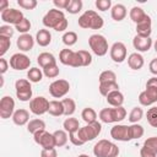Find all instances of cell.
Here are the masks:
<instances>
[{"label":"cell","mask_w":157,"mask_h":157,"mask_svg":"<svg viewBox=\"0 0 157 157\" xmlns=\"http://www.w3.org/2000/svg\"><path fill=\"white\" fill-rule=\"evenodd\" d=\"M119 147L105 139L99 140L93 146V155L96 157H118L119 156Z\"/></svg>","instance_id":"obj_1"},{"label":"cell","mask_w":157,"mask_h":157,"mask_svg":"<svg viewBox=\"0 0 157 157\" xmlns=\"http://www.w3.org/2000/svg\"><path fill=\"white\" fill-rule=\"evenodd\" d=\"M101 131H102V124L98 121H94V123L86 124L85 126L80 128L77 131V137L85 144V142L92 141L96 137H98Z\"/></svg>","instance_id":"obj_2"},{"label":"cell","mask_w":157,"mask_h":157,"mask_svg":"<svg viewBox=\"0 0 157 157\" xmlns=\"http://www.w3.org/2000/svg\"><path fill=\"white\" fill-rule=\"evenodd\" d=\"M88 45L97 56H104L108 53V49H109L108 48V40L105 39L104 36H102L99 33L90 36Z\"/></svg>","instance_id":"obj_3"},{"label":"cell","mask_w":157,"mask_h":157,"mask_svg":"<svg viewBox=\"0 0 157 157\" xmlns=\"http://www.w3.org/2000/svg\"><path fill=\"white\" fill-rule=\"evenodd\" d=\"M15 88H16V97L21 102H28L32 101V86L31 81L26 78H18L15 82Z\"/></svg>","instance_id":"obj_4"},{"label":"cell","mask_w":157,"mask_h":157,"mask_svg":"<svg viewBox=\"0 0 157 157\" xmlns=\"http://www.w3.org/2000/svg\"><path fill=\"white\" fill-rule=\"evenodd\" d=\"M65 15L61 10H58V9H50L44 16H43V25L47 27V28H53L55 29V27L63 21L65 20Z\"/></svg>","instance_id":"obj_5"},{"label":"cell","mask_w":157,"mask_h":157,"mask_svg":"<svg viewBox=\"0 0 157 157\" xmlns=\"http://www.w3.org/2000/svg\"><path fill=\"white\" fill-rule=\"evenodd\" d=\"M69 91H70V83H69V81H66L64 78L55 80L49 85V93L54 98H61V97L66 96L69 93Z\"/></svg>","instance_id":"obj_6"},{"label":"cell","mask_w":157,"mask_h":157,"mask_svg":"<svg viewBox=\"0 0 157 157\" xmlns=\"http://www.w3.org/2000/svg\"><path fill=\"white\" fill-rule=\"evenodd\" d=\"M33 139L34 142L37 145H39L42 148L49 150V148H55V140H54V135L45 131V130H40L37 131L36 134H33Z\"/></svg>","instance_id":"obj_7"},{"label":"cell","mask_w":157,"mask_h":157,"mask_svg":"<svg viewBox=\"0 0 157 157\" xmlns=\"http://www.w3.org/2000/svg\"><path fill=\"white\" fill-rule=\"evenodd\" d=\"M49 102L50 101H48L43 96L34 97V98H32V101H29V110L34 115H43V114L48 113Z\"/></svg>","instance_id":"obj_8"},{"label":"cell","mask_w":157,"mask_h":157,"mask_svg":"<svg viewBox=\"0 0 157 157\" xmlns=\"http://www.w3.org/2000/svg\"><path fill=\"white\" fill-rule=\"evenodd\" d=\"M0 16H1V20L4 22H6V25H10V26L11 25L16 26L25 18L23 12L21 10H17V9H13V7L6 9L5 11H2L0 13Z\"/></svg>","instance_id":"obj_9"},{"label":"cell","mask_w":157,"mask_h":157,"mask_svg":"<svg viewBox=\"0 0 157 157\" xmlns=\"http://www.w3.org/2000/svg\"><path fill=\"white\" fill-rule=\"evenodd\" d=\"M10 66L13 69V70H17V71H22V70H26L31 65V59L23 54V53H15L12 54V56L10 58V61H9Z\"/></svg>","instance_id":"obj_10"},{"label":"cell","mask_w":157,"mask_h":157,"mask_svg":"<svg viewBox=\"0 0 157 157\" xmlns=\"http://www.w3.org/2000/svg\"><path fill=\"white\" fill-rule=\"evenodd\" d=\"M139 102L144 107L152 105L157 102V87L156 86H146V90L139 94Z\"/></svg>","instance_id":"obj_11"},{"label":"cell","mask_w":157,"mask_h":157,"mask_svg":"<svg viewBox=\"0 0 157 157\" xmlns=\"http://www.w3.org/2000/svg\"><path fill=\"white\" fill-rule=\"evenodd\" d=\"M126 47L123 42H115L113 43V45L110 47L109 49V55H110V59L114 61V63H123L125 59H126Z\"/></svg>","instance_id":"obj_12"},{"label":"cell","mask_w":157,"mask_h":157,"mask_svg":"<svg viewBox=\"0 0 157 157\" xmlns=\"http://www.w3.org/2000/svg\"><path fill=\"white\" fill-rule=\"evenodd\" d=\"M15 113V101L10 96H4L0 101V118L9 119Z\"/></svg>","instance_id":"obj_13"},{"label":"cell","mask_w":157,"mask_h":157,"mask_svg":"<svg viewBox=\"0 0 157 157\" xmlns=\"http://www.w3.org/2000/svg\"><path fill=\"white\" fill-rule=\"evenodd\" d=\"M110 136L117 140V141H130V135H129V125L124 124H117L110 129Z\"/></svg>","instance_id":"obj_14"},{"label":"cell","mask_w":157,"mask_h":157,"mask_svg":"<svg viewBox=\"0 0 157 157\" xmlns=\"http://www.w3.org/2000/svg\"><path fill=\"white\" fill-rule=\"evenodd\" d=\"M151 33H152V20L147 15L142 21L136 23V34L140 37L148 38L151 37Z\"/></svg>","instance_id":"obj_15"},{"label":"cell","mask_w":157,"mask_h":157,"mask_svg":"<svg viewBox=\"0 0 157 157\" xmlns=\"http://www.w3.org/2000/svg\"><path fill=\"white\" fill-rule=\"evenodd\" d=\"M132 45L137 50V53L139 52L144 53V52H148L151 49V47L153 45V42H152L151 37L145 38V37H140V36L136 34L132 39Z\"/></svg>","instance_id":"obj_16"},{"label":"cell","mask_w":157,"mask_h":157,"mask_svg":"<svg viewBox=\"0 0 157 157\" xmlns=\"http://www.w3.org/2000/svg\"><path fill=\"white\" fill-rule=\"evenodd\" d=\"M16 45L21 52H29L34 45V38L29 33L20 34L16 40Z\"/></svg>","instance_id":"obj_17"},{"label":"cell","mask_w":157,"mask_h":157,"mask_svg":"<svg viewBox=\"0 0 157 157\" xmlns=\"http://www.w3.org/2000/svg\"><path fill=\"white\" fill-rule=\"evenodd\" d=\"M12 121H13V124H16L18 126L28 124V121H29V112L27 109H25V108H20V109L15 110V113L12 115Z\"/></svg>","instance_id":"obj_18"},{"label":"cell","mask_w":157,"mask_h":157,"mask_svg":"<svg viewBox=\"0 0 157 157\" xmlns=\"http://www.w3.org/2000/svg\"><path fill=\"white\" fill-rule=\"evenodd\" d=\"M144 64H145L144 56H142L140 53H137V52L131 53V54L128 56V65H129V67L132 69V70H140V69H142Z\"/></svg>","instance_id":"obj_19"},{"label":"cell","mask_w":157,"mask_h":157,"mask_svg":"<svg viewBox=\"0 0 157 157\" xmlns=\"http://www.w3.org/2000/svg\"><path fill=\"white\" fill-rule=\"evenodd\" d=\"M126 13H128L126 7H125L123 4H115V5H113L112 9H110V16H112V18H113L114 21H117V22L123 21V20L126 17Z\"/></svg>","instance_id":"obj_20"},{"label":"cell","mask_w":157,"mask_h":157,"mask_svg":"<svg viewBox=\"0 0 157 157\" xmlns=\"http://www.w3.org/2000/svg\"><path fill=\"white\" fill-rule=\"evenodd\" d=\"M86 12L88 13V17H90V29H101L104 25L102 16H99L93 10H86Z\"/></svg>","instance_id":"obj_21"},{"label":"cell","mask_w":157,"mask_h":157,"mask_svg":"<svg viewBox=\"0 0 157 157\" xmlns=\"http://www.w3.org/2000/svg\"><path fill=\"white\" fill-rule=\"evenodd\" d=\"M105 98H107L108 104L112 107H121L124 103V94L119 90L112 91L110 93H108V96Z\"/></svg>","instance_id":"obj_22"},{"label":"cell","mask_w":157,"mask_h":157,"mask_svg":"<svg viewBox=\"0 0 157 157\" xmlns=\"http://www.w3.org/2000/svg\"><path fill=\"white\" fill-rule=\"evenodd\" d=\"M36 42L39 47H48L52 42V33L45 28L39 29L36 34Z\"/></svg>","instance_id":"obj_23"},{"label":"cell","mask_w":157,"mask_h":157,"mask_svg":"<svg viewBox=\"0 0 157 157\" xmlns=\"http://www.w3.org/2000/svg\"><path fill=\"white\" fill-rule=\"evenodd\" d=\"M37 63H38V65H39L42 69H44V67H47V66H49V65L56 64V59H55V56H54L52 53L43 52V53H40V54L38 55Z\"/></svg>","instance_id":"obj_24"},{"label":"cell","mask_w":157,"mask_h":157,"mask_svg":"<svg viewBox=\"0 0 157 157\" xmlns=\"http://www.w3.org/2000/svg\"><path fill=\"white\" fill-rule=\"evenodd\" d=\"M74 58H75V52L71 50V49H69V48L61 49L60 53H59V61L63 65L71 66L72 65V61H74Z\"/></svg>","instance_id":"obj_25"},{"label":"cell","mask_w":157,"mask_h":157,"mask_svg":"<svg viewBox=\"0 0 157 157\" xmlns=\"http://www.w3.org/2000/svg\"><path fill=\"white\" fill-rule=\"evenodd\" d=\"M63 128H64V130L66 132H69V135L70 134H76L78 131V129H80V123H78V120L76 118H71L70 117V118H66L64 120Z\"/></svg>","instance_id":"obj_26"},{"label":"cell","mask_w":157,"mask_h":157,"mask_svg":"<svg viewBox=\"0 0 157 157\" xmlns=\"http://www.w3.org/2000/svg\"><path fill=\"white\" fill-rule=\"evenodd\" d=\"M48 113L53 117H60V115H64V105H63V102L61 101H58V99H53L49 102V109H48Z\"/></svg>","instance_id":"obj_27"},{"label":"cell","mask_w":157,"mask_h":157,"mask_svg":"<svg viewBox=\"0 0 157 157\" xmlns=\"http://www.w3.org/2000/svg\"><path fill=\"white\" fill-rule=\"evenodd\" d=\"M40 130H45V123L44 120L42 119H32L28 121L27 124V131L31 132V134H36L37 131H40Z\"/></svg>","instance_id":"obj_28"},{"label":"cell","mask_w":157,"mask_h":157,"mask_svg":"<svg viewBox=\"0 0 157 157\" xmlns=\"http://www.w3.org/2000/svg\"><path fill=\"white\" fill-rule=\"evenodd\" d=\"M129 16H130V20H131L132 22L139 23L140 21H142V20L147 16V13H146V12L144 11V9H141L140 6H134V7L130 10Z\"/></svg>","instance_id":"obj_29"},{"label":"cell","mask_w":157,"mask_h":157,"mask_svg":"<svg viewBox=\"0 0 157 157\" xmlns=\"http://www.w3.org/2000/svg\"><path fill=\"white\" fill-rule=\"evenodd\" d=\"M99 93L104 97L108 96V93H110L112 91H117L119 90V85L118 82H99Z\"/></svg>","instance_id":"obj_30"},{"label":"cell","mask_w":157,"mask_h":157,"mask_svg":"<svg viewBox=\"0 0 157 157\" xmlns=\"http://www.w3.org/2000/svg\"><path fill=\"white\" fill-rule=\"evenodd\" d=\"M81 118L86 124H91L97 121V113L93 108L91 107H86L82 112H81Z\"/></svg>","instance_id":"obj_31"},{"label":"cell","mask_w":157,"mask_h":157,"mask_svg":"<svg viewBox=\"0 0 157 157\" xmlns=\"http://www.w3.org/2000/svg\"><path fill=\"white\" fill-rule=\"evenodd\" d=\"M54 135V140H55V146L56 147H63L67 144V140H69V136H67V132L65 130H55L53 132Z\"/></svg>","instance_id":"obj_32"},{"label":"cell","mask_w":157,"mask_h":157,"mask_svg":"<svg viewBox=\"0 0 157 157\" xmlns=\"http://www.w3.org/2000/svg\"><path fill=\"white\" fill-rule=\"evenodd\" d=\"M44 74H43V70L38 69V67H31L27 72V77L31 82L33 83H37V82H40L42 78H43Z\"/></svg>","instance_id":"obj_33"},{"label":"cell","mask_w":157,"mask_h":157,"mask_svg":"<svg viewBox=\"0 0 157 157\" xmlns=\"http://www.w3.org/2000/svg\"><path fill=\"white\" fill-rule=\"evenodd\" d=\"M63 105H64V115L66 117H71L75 110H76V103L72 98H64L63 101Z\"/></svg>","instance_id":"obj_34"},{"label":"cell","mask_w":157,"mask_h":157,"mask_svg":"<svg viewBox=\"0 0 157 157\" xmlns=\"http://www.w3.org/2000/svg\"><path fill=\"white\" fill-rule=\"evenodd\" d=\"M61 39H63V43H64L66 47H72V45L76 44L78 37H77V33H76V32H74V31H67V32H65V33L63 34Z\"/></svg>","instance_id":"obj_35"},{"label":"cell","mask_w":157,"mask_h":157,"mask_svg":"<svg viewBox=\"0 0 157 157\" xmlns=\"http://www.w3.org/2000/svg\"><path fill=\"white\" fill-rule=\"evenodd\" d=\"M145 130H144V126L140 125V124H131L129 125V135H130V139L134 140V139H140L142 137Z\"/></svg>","instance_id":"obj_36"},{"label":"cell","mask_w":157,"mask_h":157,"mask_svg":"<svg viewBox=\"0 0 157 157\" xmlns=\"http://www.w3.org/2000/svg\"><path fill=\"white\" fill-rule=\"evenodd\" d=\"M142 117H144V110H142V108H140V107H134V108L131 109V112L129 113V121H130L131 124H136L137 121H140V120L142 119Z\"/></svg>","instance_id":"obj_37"},{"label":"cell","mask_w":157,"mask_h":157,"mask_svg":"<svg viewBox=\"0 0 157 157\" xmlns=\"http://www.w3.org/2000/svg\"><path fill=\"white\" fill-rule=\"evenodd\" d=\"M99 82H117V75L112 70H104L99 74Z\"/></svg>","instance_id":"obj_38"},{"label":"cell","mask_w":157,"mask_h":157,"mask_svg":"<svg viewBox=\"0 0 157 157\" xmlns=\"http://www.w3.org/2000/svg\"><path fill=\"white\" fill-rule=\"evenodd\" d=\"M98 118L101 119V121H103V123H105V124H112V123H114L112 108H103V109L99 112Z\"/></svg>","instance_id":"obj_39"},{"label":"cell","mask_w":157,"mask_h":157,"mask_svg":"<svg viewBox=\"0 0 157 157\" xmlns=\"http://www.w3.org/2000/svg\"><path fill=\"white\" fill-rule=\"evenodd\" d=\"M112 113H113L114 123H119L123 119H125V117H126V109L123 105L121 107H113L112 108Z\"/></svg>","instance_id":"obj_40"},{"label":"cell","mask_w":157,"mask_h":157,"mask_svg":"<svg viewBox=\"0 0 157 157\" xmlns=\"http://www.w3.org/2000/svg\"><path fill=\"white\" fill-rule=\"evenodd\" d=\"M82 6H83V2L81 0H70V4L67 6L66 11L71 15H76L82 10Z\"/></svg>","instance_id":"obj_41"},{"label":"cell","mask_w":157,"mask_h":157,"mask_svg":"<svg viewBox=\"0 0 157 157\" xmlns=\"http://www.w3.org/2000/svg\"><path fill=\"white\" fill-rule=\"evenodd\" d=\"M146 118L152 128H157V107H151L146 113Z\"/></svg>","instance_id":"obj_42"},{"label":"cell","mask_w":157,"mask_h":157,"mask_svg":"<svg viewBox=\"0 0 157 157\" xmlns=\"http://www.w3.org/2000/svg\"><path fill=\"white\" fill-rule=\"evenodd\" d=\"M31 27H32V25H31V21L28 20V18H23L18 25H16L15 26V29L17 31V32H20L21 34H26V33H28V31L31 29Z\"/></svg>","instance_id":"obj_43"},{"label":"cell","mask_w":157,"mask_h":157,"mask_svg":"<svg viewBox=\"0 0 157 157\" xmlns=\"http://www.w3.org/2000/svg\"><path fill=\"white\" fill-rule=\"evenodd\" d=\"M59 72H60V70H59V67H58L56 64L49 65V66H47V67L43 69V74H44V76L48 77V78H54V77H56V76L59 75Z\"/></svg>","instance_id":"obj_44"},{"label":"cell","mask_w":157,"mask_h":157,"mask_svg":"<svg viewBox=\"0 0 157 157\" xmlns=\"http://www.w3.org/2000/svg\"><path fill=\"white\" fill-rule=\"evenodd\" d=\"M10 45H11V39L0 36V58H4L5 53L10 49Z\"/></svg>","instance_id":"obj_45"},{"label":"cell","mask_w":157,"mask_h":157,"mask_svg":"<svg viewBox=\"0 0 157 157\" xmlns=\"http://www.w3.org/2000/svg\"><path fill=\"white\" fill-rule=\"evenodd\" d=\"M17 5L25 10H34L38 2L37 0H17Z\"/></svg>","instance_id":"obj_46"},{"label":"cell","mask_w":157,"mask_h":157,"mask_svg":"<svg viewBox=\"0 0 157 157\" xmlns=\"http://www.w3.org/2000/svg\"><path fill=\"white\" fill-rule=\"evenodd\" d=\"M78 52V55L81 58V63H82V66H88L91 65L92 63V55L90 52L87 50H77Z\"/></svg>","instance_id":"obj_47"},{"label":"cell","mask_w":157,"mask_h":157,"mask_svg":"<svg viewBox=\"0 0 157 157\" xmlns=\"http://www.w3.org/2000/svg\"><path fill=\"white\" fill-rule=\"evenodd\" d=\"M94 5L99 11H107V10L112 9V1L110 0H96Z\"/></svg>","instance_id":"obj_48"},{"label":"cell","mask_w":157,"mask_h":157,"mask_svg":"<svg viewBox=\"0 0 157 157\" xmlns=\"http://www.w3.org/2000/svg\"><path fill=\"white\" fill-rule=\"evenodd\" d=\"M15 33V29L10 26V25H2L0 26V36L6 37V38H11Z\"/></svg>","instance_id":"obj_49"},{"label":"cell","mask_w":157,"mask_h":157,"mask_svg":"<svg viewBox=\"0 0 157 157\" xmlns=\"http://www.w3.org/2000/svg\"><path fill=\"white\" fill-rule=\"evenodd\" d=\"M144 146L148 147L150 150H152L153 152L157 153V136H151V137L146 139L144 142Z\"/></svg>","instance_id":"obj_50"},{"label":"cell","mask_w":157,"mask_h":157,"mask_svg":"<svg viewBox=\"0 0 157 157\" xmlns=\"http://www.w3.org/2000/svg\"><path fill=\"white\" fill-rule=\"evenodd\" d=\"M53 4L58 10H66L70 4V0H54Z\"/></svg>","instance_id":"obj_51"},{"label":"cell","mask_w":157,"mask_h":157,"mask_svg":"<svg viewBox=\"0 0 157 157\" xmlns=\"http://www.w3.org/2000/svg\"><path fill=\"white\" fill-rule=\"evenodd\" d=\"M140 156L141 157H157V153L153 152L152 150H150L148 147L142 146L141 150H140Z\"/></svg>","instance_id":"obj_52"},{"label":"cell","mask_w":157,"mask_h":157,"mask_svg":"<svg viewBox=\"0 0 157 157\" xmlns=\"http://www.w3.org/2000/svg\"><path fill=\"white\" fill-rule=\"evenodd\" d=\"M40 157H58V152H56L55 148H49V150L42 148Z\"/></svg>","instance_id":"obj_53"},{"label":"cell","mask_w":157,"mask_h":157,"mask_svg":"<svg viewBox=\"0 0 157 157\" xmlns=\"http://www.w3.org/2000/svg\"><path fill=\"white\" fill-rule=\"evenodd\" d=\"M69 140H70L71 144L75 145V146H81V145H83V142L77 137V132H76V134H70V135H69Z\"/></svg>","instance_id":"obj_54"},{"label":"cell","mask_w":157,"mask_h":157,"mask_svg":"<svg viewBox=\"0 0 157 157\" xmlns=\"http://www.w3.org/2000/svg\"><path fill=\"white\" fill-rule=\"evenodd\" d=\"M9 65H10V64L7 63V60H6V59L0 58V74H1V75H4V74L7 71Z\"/></svg>","instance_id":"obj_55"},{"label":"cell","mask_w":157,"mask_h":157,"mask_svg":"<svg viewBox=\"0 0 157 157\" xmlns=\"http://www.w3.org/2000/svg\"><path fill=\"white\" fill-rule=\"evenodd\" d=\"M148 69H150L151 74H153L155 76H157V58H155V59H152V60L150 61Z\"/></svg>","instance_id":"obj_56"},{"label":"cell","mask_w":157,"mask_h":157,"mask_svg":"<svg viewBox=\"0 0 157 157\" xmlns=\"http://www.w3.org/2000/svg\"><path fill=\"white\" fill-rule=\"evenodd\" d=\"M6 9H9V1L7 0H1L0 1V11H5Z\"/></svg>","instance_id":"obj_57"},{"label":"cell","mask_w":157,"mask_h":157,"mask_svg":"<svg viewBox=\"0 0 157 157\" xmlns=\"http://www.w3.org/2000/svg\"><path fill=\"white\" fill-rule=\"evenodd\" d=\"M153 48H155V50H156V53H157V39H156L155 43H153Z\"/></svg>","instance_id":"obj_58"},{"label":"cell","mask_w":157,"mask_h":157,"mask_svg":"<svg viewBox=\"0 0 157 157\" xmlns=\"http://www.w3.org/2000/svg\"><path fill=\"white\" fill-rule=\"evenodd\" d=\"M77 157H90L88 155H85V153H81V155H78Z\"/></svg>","instance_id":"obj_59"}]
</instances>
